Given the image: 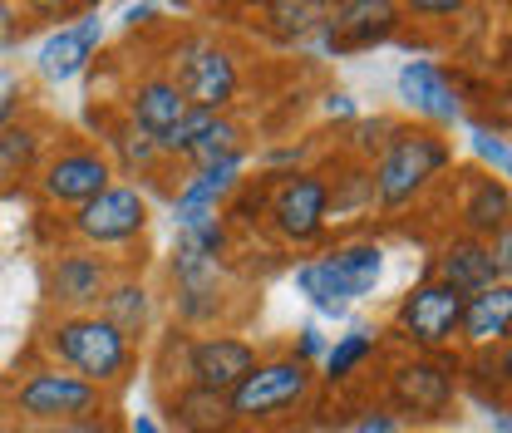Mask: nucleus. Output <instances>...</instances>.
Wrapping results in <instances>:
<instances>
[{
  "mask_svg": "<svg viewBox=\"0 0 512 433\" xmlns=\"http://www.w3.org/2000/svg\"><path fill=\"white\" fill-rule=\"evenodd\" d=\"M409 424L389 409V404H370V409H360L355 414V424H350V433H404Z\"/></svg>",
  "mask_w": 512,
  "mask_h": 433,
  "instance_id": "nucleus-33",
  "label": "nucleus"
},
{
  "mask_svg": "<svg viewBox=\"0 0 512 433\" xmlns=\"http://www.w3.org/2000/svg\"><path fill=\"white\" fill-rule=\"evenodd\" d=\"M296 286H301V296H306L320 315H335V320H340L345 310L355 306V301H350V291L340 286V276L330 271V261H325V256H311V261H301V266H296Z\"/></svg>",
  "mask_w": 512,
  "mask_h": 433,
  "instance_id": "nucleus-27",
  "label": "nucleus"
},
{
  "mask_svg": "<svg viewBox=\"0 0 512 433\" xmlns=\"http://www.w3.org/2000/svg\"><path fill=\"white\" fill-rule=\"evenodd\" d=\"M109 183H114V163H109V153L99 143H64L35 173L40 197L50 207H69V212L84 207L89 197H99Z\"/></svg>",
  "mask_w": 512,
  "mask_h": 433,
  "instance_id": "nucleus-10",
  "label": "nucleus"
},
{
  "mask_svg": "<svg viewBox=\"0 0 512 433\" xmlns=\"http://www.w3.org/2000/svg\"><path fill=\"white\" fill-rule=\"evenodd\" d=\"M429 281H439V286H448L453 296H478V291H488V286H498L503 281V271L493 266V251H488V242H478V237H448L444 247H439V256H434V276Z\"/></svg>",
  "mask_w": 512,
  "mask_h": 433,
  "instance_id": "nucleus-17",
  "label": "nucleus"
},
{
  "mask_svg": "<svg viewBox=\"0 0 512 433\" xmlns=\"http://www.w3.org/2000/svg\"><path fill=\"white\" fill-rule=\"evenodd\" d=\"M89 433H124V429H119V424H109V419H99V424H94Z\"/></svg>",
  "mask_w": 512,
  "mask_h": 433,
  "instance_id": "nucleus-40",
  "label": "nucleus"
},
{
  "mask_svg": "<svg viewBox=\"0 0 512 433\" xmlns=\"http://www.w3.org/2000/svg\"><path fill=\"white\" fill-rule=\"evenodd\" d=\"M453 168V143L424 124H394L384 148L370 158V187L380 212L414 207Z\"/></svg>",
  "mask_w": 512,
  "mask_h": 433,
  "instance_id": "nucleus-2",
  "label": "nucleus"
},
{
  "mask_svg": "<svg viewBox=\"0 0 512 433\" xmlns=\"http://www.w3.org/2000/svg\"><path fill=\"white\" fill-rule=\"evenodd\" d=\"M325 261H330V271L340 276V286L350 291V301H365L384 276V247L370 242V237H350V242L330 247Z\"/></svg>",
  "mask_w": 512,
  "mask_h": 433,
  "instance_id": "nucleus-22",
  "label": "nucleus"
},
{
  "mask_svg": "<svg viewBox=\"0 0 512 433\" xmlns=\"http://www.w3.org/2000/svg\"><path fill=\"white\" fill-rule=\"evenodd\" d=\"M69 232L89 251L138 242L148 232V192L138 183H109L99 197H89L84 207H74Z\"/></svg>",
  "mask_w": 512,
  "mask_h": 433,
  "instance_id": "nucleus-8",
  "label": "nucleus"
},
{
  "mask_svg": "<svg viewBox=\"0 0 512 433\" xmlns=\"http://www.w3.org/2000/svg\"><path fill=\"white\" fill-rule=\"evenodd\" d=\"M40 350L50 355V365L79 374L84 384H94V389H104V394L128 384V379H133V365H138V350L128 345L99 310L55 315V320L40 330Z\"/></svg>",
  "mask_w": 512,
  "mask_h": 433,
  "instance_id": "nucleus-1",
  "label": "nucleus"
},
{
  "mask_svg": "<svg viewBox=\"0 0 512 433\" xmlns=\"http://www.w3.org/2000/svg\"><path fill=\"white\" fill-rule=\"evenodd\" d=\"M473 148H478V158L493 168V178H508L512 173V148H508V133L503 128H473Z\"/></svg>",
  "mask_w": 512,
  "mask_h": 433,
  "instance_id": "nucleus-31",
  "label": "nucleus"
},
{
  "mask_svg": "<svg viewBox=\"0 0 512 433\" xmlns=\"http://www.w3.org/2000/svg\"><path fill=\"white\" fill-rule=\"evenodd\" d=\"M394 89H399V104H404L424 128L444 133V128L463 124V99H458V89H453V79H448L444 64L404 60L399 79H394Z\"/></svg>",
  "mask_w": 512,
  "mask_h": 433,
  "instance_id": "nucleus-13",
  "label": "nucleus"
},
{
  "mask_svg": "<svg viewBox=\"0 0 512 433\" xmlns=\"http://www.w3.org/2000/svg\"><path fill=\"white\" fill-rule=\"evenodd\" d=\"M296 360H306V365H316L320 355H325V335H320V325H301L296 330V350H291Z\"/></svg>",
  "mask_w": 512,
  "mask_h": 433,
  "instance_id": "nucleus-34",
  "label": "nucleus"
},
{
  "mask_svg": "<svg viewBox=\"0 0 512 433\" xmlns=\"http://www.w3.org/2000/svg\"><path fill=\"white\" fill-rule=\"evenodd\" d=\"M247 153V124L237 119V114H217L207 133L192 143L188 163L192 168H202V163H217V158H242Z\"/></svg>",
  "mask_w": 512,
  "mask_h": 433,
  "instance_id": "nucleus-29",
  "label": "nucleus"
},
{
  "mask_svg": "<svg viewBox=\"0 0 512 433\" xmlns=\"http://www.w3.org/2000/svg\"><path fill=\"white\" fill-rule=\"evenodd\" d=\"M99 45H104V20H99V10H84L79 20L60 25V30L40 45L35 64H40V74H45L50 84H69V79H79V74L94 64Z\"/></svg>",
  "mask_w": 512,
  "mask_h": 433,
  "instance_id": "nucleus-15",
  "label": "nucleus"
},
{
  "mask_svg": "<svg viewBox=\"0 0 512 433\" xmlns=\"http://www.w3.org/2000/svg\"><path fill=\"white\" fill-rule=\"evenodd\" d=\"M453 394H458V374L448 360L439 355H414V360H399L389 370V409L409 424H434L448 419L453 409Z\"/></svg>",
  "mask_w": 512,
  "mask_h": 433,
  "instance_id": "nucleus-9",
  "label": "nucleus"
},
{
  "mask_svg": "<svg viewBox=\"0 0 512 433\" xmlns=\"http://www.w3.org/2000/svg\"><path fill=\"white\" fill-rule=\"evenodd\" d=\"M512 217V192L503 178L493 173H463L458 178V227L463 237H478V242H493Z\"/></svg>",
  "mask_w": 512,
  "mask_h": 433,
  "instance_id": "nucleus-16",
  "label": "nucleus"
},
{
  "mask_svg": "<svg viewBox=\"0 0 512 433\" xmlns=\"http://www.w3.org/2000/svg\"><path fill=\"white\" fill-rule=\"evenodd\" d=\"M325 114H330V119H350V124H355V99H350L345 89H335V94L325 99Z\"/></svg>",
  "mask_w": 512,
  "mask_h": 433,
  "instance_id": "nucleus-37",
  "label": "nucleus"
},
{
  "mask_svg": "<svg viewBox=\"0 0 512 433\" xmlns=\"http://www.w3.org/2000/svg\"><path fill=\"white\" fill-rule=\"evenodd\" d=\"M20 30H25V25H20V10H15V5H0V50H10V45L20 40Z\"/></svg>",
  "mask_w": 512,
  "mask_h": 433,
  "instance_id": "nucleus-36",
  "label": "nucleus"
},
{
  "mask_svg": "<svg viewBox=\"0 0 512 433\" xmlns=\"http://www.w3.org/2000/svg\"><path fill=\"white\" fill-rule=\"evenodd\" d=\"M261 15H266V25H271L281 40H306V35L320 30L325 5H311V0H276V5H266Z\"/></svg>",
  "mask_w": 512,
  "mask_h": 433,
  "instance_id": "nucleus-30",
  "label": "nucleus"
},
{
  "mask_svg": "<svg viewBox=\"0 0 512 433\" xmlns=\"http://www.w3.org/2000/svg\"><path fill=\"white\" fill-rule=\"evenodd\" d=\"M256 360H261V350L237 330H202V335L178 340V379L192 389L232 394L256 370Z\"/></svg>",
  "mask_w": 512,
  "mask_h": 433,
  "instance_id": "nucleus-7",
  "label": "nucleus"
},
{
  "mask_svg": "<svg viewBox=\"0 0 512 433\" xmlns=\"http://www.w3.org/2000/svg\"><path fill=\"white\" fill-rule=\"evenodd\" d=\"M124 433H168V429H163L153 414H128V429Z\"/></svg>",
  "mask_w": 512,
  "mask_h": 433,
  "instance_id": "nucleus-38",
  "label": "nucleus"
},
{
  "mask_svg": "<svg viewBox=\"0 0 512 433\" xmlns=\"http://www.w3.org/2000/svg\"><path fill=\"white\" fill-rule=\"evenodd\" d=\"M404 10L389 5V0H350V5H325V20H320V45L325 50H370V45H384L404 20Z\"/></svg>",
  "mask_w": 512,
  "mask_h": 433,
  "instance_id": "nucleus-14",
  "label": "nucleus"
},
{
  "mask_svg": "<svg viewBox=\"0 0 512 433\" xmlns=\"http://www.w3.org/2000/svg\"><path fill=\"white\" fill-rule=\"evenodd\" d=\"M20 109H25V89H5L0 94V133L10 124H20Z\"/></svg>",
  "mask_w": 512,
  "mask_h": 433,
  "instance_id": "nucleus-35",
  "label": "nucleus"
},
{
  "mask_svg": "<svg viewBox=\"0 0 512 433\" xmlns=\"http://www.w3.org/2000/svg\"><path fill=\"white\" fill-rule=\"evenodd\" d=\"M124 20L133 25V30H138L143 20H153V5H128V10H124Z\"/></svg>",
  "mask_w": 512,
  "mask_h": 433,
  "instance_id": "nucleus-39",
  "label": "nucleus"
},
{
  "mask_svg": "<svg viewBox=\"0 0 512 433\" xmlns=\"http://www.w3.org/2000/svg\"><path fill=\"white\" fill-rule=\"evenodd\" d=\"M99 315L124 335L128 345L138 350L148 335H153V320H158V306H153V286L138 281V276H114L104 301H99Z\"/></svg>",
  "mask_w": 512,
  "mask_h": 433,
  "instance_id": "nucleus-20",
  "label": "nucleus"
},
{
  "mask_svg": "<svg viewBox=\"0 0 512 433\" xmlns=\"http://www.w3.org/2000/svg\"><path fill=\"white\" fill-rule=\"evenodd\" d=\"M325 192H330V222H355L375 212V187L365 163H350L340 178H325Z\"/></svg>",
  "mask_w": 512,
  "mask_h": 433,
  "instance_id": "nucleus-28",
  "label": "nucleus"
},
{
  "mask_svg": "<svg viewBox=\"0 0 512 433\" xmlns=\"http://www.w3.org/2000/svg\"><path fill=\"white\" fill-rule=\"evenodd\" d=\"M458 315H463V296H453L439 281H419L414 291L399 296L394 306V330L404 345H414L419 355H444L458 340Z\"/></svg>",
  "mask_w": 512,
  "mask_h": 433,
  "instance_id": "nucleus-11",
  "label": "nucleus"
},
{
  "mask_svg": "<svg viewBox=\"0 0 512 433\" xmlns=\"http://www.w3.org/2000/svg\"><path fill=\"white\" fill-rule=\"evenodd\" d=\"M188 114V104H183V94H178V84L163 74V69H153V74H143L133 89H128L124 99V124L138 128V133H148L153 143L168 133V128L178 124Z\"/></svg>",
  "mask_w": 512,
  "mask_h": 433,
  "instance_id": "nucleus-18",
  "label": "nucleus"
},
{
  "mask_svg": "<svg viewBox=\"0 0 512 433\" xmlns=\"http://www.w3.org/2000/svg\"><path fill=\"white\" fill-rule=\"evenodd\" d=\"M394 124H399V119H355V124H350V153L365 158V168H370V158L384 148V138L394 133Z\"/></svg>",
  "mask_w": 512,
  "mask_h": 433,
  "instance_id": "nucleus-32",
  "label": "nucleus"
},
{
  "mask_svg": "<svg viewBox=\"0 0 512 433\" xmlns=\"http://www.w3.org/2000/svg\"><path fill=\"white\" fill-rule=\"evenodd\" d=\"M104 404H109L104 389L84 384L79 374L60 370V365H40V370H30L20 384H15V394H10V409H15L20 419H30L35 429H55V424H94V419H104Z\"/></svg>",
  "mask_w": 512,
  "mask_h": 433,
  "instance_id": "nucleus-4",
  "label": "nucleus"
},
{
  "mask_svg": "<svg viewBox=\"0 0 512 433\" xmlns=\"http://www.w3.org/2000/svg\"><path fill=\"white\" fill-rule=\"evenodd\" d=\"M508 325H512V286L498 281L478 296L463 301V315H458V340L468 350H503L508 345Z\"/></svg>",
  "mask_w": 512,
  "mask_h": 433,
  "instance_id": "nucleus-19",
  "label": "nucleus"
},
{
  "mask_svg": "<svg viewBox=\"0 0 512 433\" xmlns=\"http://www.w3.org/2000/svg\"><path fill=\"white\" fill-rule=\"evenodd\" d=\"M45 163V128L40 124H10L0 133V192L35 178Z\"/></svg>",
  "mask_w": 512,
  "mask_h": 433,
  "instance_id": "nucleus-23",
  "label": "nucleus"
},
{
  "mask_svg": "<svg viewBox=\"0 0 512 433\" xmlns=\"http://www.w3.org/2000/svg\"><path fill=\"white\" fill-rule=\"evenodd\" d=\"M247 153L242 158H217V163H202L192 168L188 183L173 192V202H197V207H222L227 197H237V187L247 183Z\"/></svg>",
  "mask_w": 512,
  "mask_h": 433,
  "instance_id": "nucleus-24",
  "label": "nucleus"
},
{
  "mask_svg": "<svg viewBox=\"0 0 512 433\" xmlns=\"http://www.w3.org/2000/svg\"><path fill=\"white\" fill-rule=\"evenodd\" d=\"M163 414H168V429L173 433H237V414L227 404V394H212V389H192L178 384L168 399H163Z\"/></svg>",
  "mask_w": 512,
  "mask_h": 433,
  "instance_id": "nucleus-21",
  "label": "nucleus"
},
{
  "mask_svg": "<svg viewBox=\"0 0 512 433\" xmlns=\"http://www.w3.org/2000/svg\"><path fill=\"white\" fill-rule=\"evenodd\" d=\"M375 350H380V335H375L370 325H355L350 335H340L335 345H325V355H320L325 384H345V379H355V374L375 360Z\"/></svg>",
  "mask_w": 512,
  "mask_h": 433,
  "instance_id": "nucleus-26",
  "label": "nucleus"
},
{
  "mask_svg": "<svg viewBox=\"0 0 512 433\" xmlns=\"http://www.w3.org/2000/svg\"><path fill=\"white\" fill-rule=\"evenodd\" d=\"M104 153H109V163H114V173L124 168V173H138V178H153L158 168H163V153H158V143L148 138V133H138V128H104V143H99Z\"/></svg>",
  "mask_w": 512,
  "mask_h": 433,
  "instance_id": "nucleus-25",
  "label": "nucleus"
},
{
  "mask_svg": "<svg viewBox=\"0 0 512 433\" xmlns=\"http://www.w3.org/2000/svg\"><path fill=\"white\" fill-rule=\"evenodd\" d=\"M109 281H114L109 256H99V251H89V247L55 251V261L45 271V301L60 310V315H84V310H99Z\"/></svg>",
  "mask_w": 512,
  "mask_h": 433,
  "instance_id": "nucleus-12",
  "label": "nucleus"
},
{
  "mask_svg": "<svg viewBox=\"0 0 512 433\" xmlns=\"http://www.w3.org/2000/svg\"><path fill=\"white\" fill-rule=\"evenodd\" d=\"M311 394H316V365L296 355H271V360H256V370L227 394V404L237 424H271L311 404Z\"/></svg>",
  "mask_w": 512,
  "mask_h": 433,
  "instance_id": "nucleus-5",
  "label": "nucleus"
},
{
  "mask_svg": "<svg viewBox=\"0 0 512 433\" xmlns=\"http://www.w3.org/2000/svg\"><path fill=\"white\" fill-rule=\"evenodd\" d=\"M276 183H266V222L286 247H316L330 227V192L325 173L316 168H291V173H271Z\"/></svg>",
  "mask_w": 512,
  "mask_h": 433,
  "instance_id": "nucleus-6",
  "label": "nucleus"
},
{
  "mask_svg": "<svg viewBox=\"0 0 512 433\" xmlns=\"http://www.w3.org/2000/svg\"><path fill=\"white\" fill-rule=\"evenodd\" d=\"M188 109H207V114H232L237 94H242V60L217 40V35H183L168 55L163 69Z\"/></svg>",
  "mask_w": 512,
  "mask_h": 433,
  "instance_id": "nucleus-3",
  "label": "nucleus"
}]
</instances>
